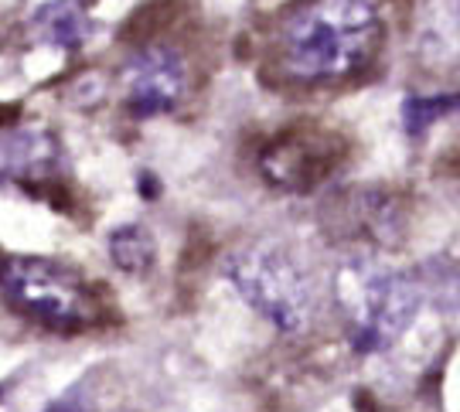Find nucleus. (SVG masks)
Segmentation results:
<instances>
[{
  "label": "nucleus",
  "mask_w": 460,
  "mask_h": 412,
  "mask_svg": "<svg viewBox=\"0 0 460 412\" xmlns=\"http://www.w3.org/2000/svg\"><path fill=\"white\" fill-rule=\"evenodd\" d=\"M382 45L372 0H304L283 21L279 58L300 83H338L365 68Z\"/></svg>",
  "instance_id": "1"
},
{
  "label": "nucleus",
  "mask_w": 460,
  "mask_h": 412,
  "mask_svg": "<svg viewBox=\"0 0 460 412\" xmlns=\"http://www.w3.org/2000/svg\"><path fill=\"white\" fill-rule=\"evenodd\" d=\"M106 249H110L113 266H119L123 273H133V276L147 273L157 259V242H154L147 225H119L110 232Z\"/></svg>",
  "instance_id": "8"
},
{
  "label": "nucleus",
  "mask_w": 460,
  "mask_h": 412,
  "mask_svg": "<svg viewBox=\"0 0 460 412\" xmlns=\"http://www.w3.org/2000/svg\"><path fill=\"white\" fill-rule=\"evenodd\" d=\"M454 110H460V92H454V96H410L402 102V119H406L410 133H423L440 116L454 113Z\"/></svg>",
  "instance_id": "9"
},
{
  "label": "nucleus",
  "mask_w": 460,
  "mask_h": 412,
  "mask_svg": "<svg viewBox=\"0 0 460 412\" xmlns=\"http://www.w3.org/2000/svg\"><path fill=\"white\" fill-rule=\"evenodd\" d=\"M0 290L17 311L51 330H83L96 320V303L89 297L83 276L51 259H4Z\"/></svg>",
  "instance_id": "4"
},
{
  "label": "nucleus",
  "mask_w": 460,
  "mask_h": 412,
  "mask_svg": "<svg viewBox=\"0 0 460 412\" xmlns=\"http://www.w3.org/2000/svg\"><path fill=\"white\" fill-rule=\"evenodd\" d=\"M348 341L358 355L393 347L420 313L423 294L410 273L376 259H348L334 276Z\"/></svg>",
  "instance_id": "2"
},
{
  "label": "nucleus",
  "mask_w": 460,
  "mask_h": 412,
  "mask_svg": "<svg viewBox=\"0 0 460 412\" xmlns=\"http://www.w3.org/2000/svg\"><path fill=\"white\" fill-rule=\"evenodd\" d=\"M45 412H89L83 406V402H75V399H66V402H55V406H49Z\"/></svg>",
  "instance_id": "10"
},
{
  "label": "nucleus",
  "mask_w": 460,
  "mask_h": 412,
  "mask_svg": "<svg viewBox=\"0 0 460 412\" xmlns=\"http://www.w3.org/2000/svg\"><path fill=\"white\" fill-rule=\"evenodd\" d=\"M119 85H123V102L130 116L154 119V116L178 110V102L184 100L188 66H184L181 51L171 45H144L127 58Z\"/></svg>",
  "instance_id": "5"
},
{
  "label": "nucleus",
  "mask_w": 460,
  "mask_h": 412,
  "mask_svg": "<svg viewBox=\"0 0 460 412\" xmlns=\"http://www.w3.org/2000/svg\"><path fill=\"white\" fill-rule=\"evenodd\" d=\"M34 31L58 48H83L89 38V17L79 7V0H51L45 7H38Z\"/></svg>",
  "instance_id": "7"
},
{
  "label": "nucleus",
  "mask_w": 460,
  "mask_h": 412,
  "mask_svg": "<svg viewBox=\"0 0 460 412\" xmlns=\"http://www.w3.org/2000/svg\"><path fill=\"white\" fill-rule=\"evenodd\" d=\"M58 161V144L45 130L0 133V184L45 178Z\"/></svg>",
  "instance_id": "6"
},
{
  "label": "nucleus",
  "mask_w": 460,
  "mask_h": 412,
  "mask_svg": "<svg viewBox=\"0 0 460 412\" xmlns=\"http://www.w3.org/2000/svg\"><path fill=\"white\" fill-rule=\"evenodd\" d=\"M222 276L249 311L287 334L307 328L317 311L311 273L290 249L277 242H246L232 249L222 263Z\"/></svg>",
  "instance_id": "3"
}]
</instances>
